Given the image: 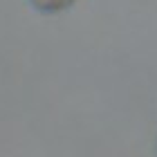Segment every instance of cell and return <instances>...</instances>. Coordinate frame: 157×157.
<instances>
[{
  "instance_id": "6da1fadb",
  "label": "cell",
  "mask_w": 157,
  "mask_h": 157,
  "mask_svg": "<svg viewBox=\"0 0 157 157\" xmlns=\"http://www.w3.org/2000/svg\"><path fill=\"white\" fill-rule=\"evenodd\" d=\"M32 2L43 11H59L63 7H67L72 0H32Z\"/></svg>"
}]
</instances>
